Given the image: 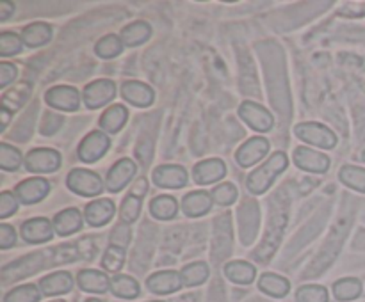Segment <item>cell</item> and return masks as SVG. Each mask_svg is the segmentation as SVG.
<instances>
[{
	"instance_id": "obj_14",
	"label": "cell",
	"mask_w": 365,
	"mask_h": 302,
	"mask_svg": "<svg viewBox=\"0 0 365 302\" xmlns=\"http://www.w3.org/2000/svg\"><path fill=\"white\" fill-rule=\"evenodd\" d=\"M152 178L160 188H182L187 185V171L182 166H159Z\"/></svg>"
},
{
	"instance_id": "obj_48",
	"label": "cell",
	"mask_w": 365,
	"mask_h": 302,
	"mask_svg": "<svg viewBox=\"0 0 365 302\" xmlns=\"http://www.w3.org/2000/svg\"><path fill=\"white\" fill-rule=\"evenodd\" d=\"M0 116H2V126H0V130L4 131L7 128V124H9L11 114H9V110L6 109V107H2V109H0Z\"/></svg>"
},
{
	"instance_id": "obj_42",
	"label": "cell",
	"mask_w": 365,
	"mask_h": 302,
	"mask_svg": "<svg viewBox=\"0 0 365 302\" xmlns=\"http://www.w3.org/2000/svg\"><path fill=\"white\" fill-rule=\"evenodd\" d=\"M18 210V198L11 192H2L0 194V219H7Z\"/></svg>"
},
{
	"instance_id": "obj_41",
	"label": "cell",
	"mask_w": 365,
	"mask_h": 302,
	"mask_svg": "<svg viewBox=\"0 0 365 302\" xmlns=\"http://www.w3.org/2000/svg\"><path fill=\"white\" fill-rule=\"evenodd\" d=\"M132 240V230L130 224L127 222H120L114 226L113 233H110V245L120 249H127L128 244Z\"/></svg>"
},
{
	"instance_id": "obj_44",
	"label": "cell",
	"mask_w": 365,
	"mask_h": 302,
	"mask_svg": "<svg viewBox=\"0 0 365 302\" xmlns=\"http://www.w3.org/2000/svg\"><path fill=\"white\" fill-rule=\"evenodd\" d=\"M16 244V231L9 224H2L0 226V247L9 249Z\"/></svg>"
},
{
	"instance_id": "obj_51",
	"label": "cell",
	"mask_w": 365,
	"mask_h": 302,
	"mask_svg": "<svg viewBox=\"0 0 365 302\" xmlns=\"http://www.w3.org/2000/svg\"><path fill=\"white\" fill-rule=\"evenodd\" d=\"M53 302H64V301H53Z\"/></svg>"
},
{
	"instance_id": "obj_23",
	"label": "cell",
	"mask_w": 365,
	"mask_h": 302,
	"mask_svg": "<svg viewBox=\"0 0 365 302\" xmlns=\"http://www.w3.org/2000/svg\"><path fill=\"white\" fill-rule=\"evenodd\" d=\"M52 39V27L43 21H36V23L27 25L21 31V41L27 45L29 48H38V46L46 45Z\"/></svg>"
},
{
	"instance_id": "obj_2",
	"label": "cell",
	"mask_w": 365,
	"mask_h": 302,
	"mask_svg": "<svg viewBox=\"0 0 365 302\" xmlns=\"http://www.w3.org/2000/svg\"><path fill=\"white\" fill-rule=\"evenodd\" d=\"M66 185L71 192L82 198H95L103 192V181L96 173L88 169H73L66 178Z\"/></svg>"
},
{
	"instance_id": "obj_20",
	"label": "cell",
	"mask_w": 365,
	"mask_h": 302,
	"mask_svg": "<svg viewBox=\"0 0 365 302\" xmlns=\"http://www.w3.org/2000/svg\"><path fill=\"white\" fill-rule=\"evenodd\" d=\"M73 288V277L66 270H59V272H53L50 276L43 277L39 281V290L46 297H53V295H63L71 291Z\"/></svg>"
},
{
	"instance_id": "obj_26",
	"label": "cell",
	"mask_w": 365,
	"mask_h": 302,
	"mask_svg": "<svg viewBox=\"0 0 365 302\" xmlns=\"http://www.w3.org/2000/svg\"><path fill=\"white\" fill-rule=\"evenodd\" d=\"M150 36H152V27L146 21H134V23H128L127 27H123L120 38L125 46L132 48V46H139L148 41Z\"/></svg>"
},
{
	"instance_id": "obj_3",
	"label": "cell",
	"mask_w": 365,
	"mask_h": 302,
	"mask_svg": "<svg viewBox=\"0 0 365 302\" xmlns=\"http://www.w3.org/2000/svg\"><path fill=\"white\" fill-rule=\"evenodd\" d=\"M294 134L302 141L323 149H331L337 146V135L321 123H299L294 126Z\"/></svg>"
},
{
	"instance_id": "obj_30",
	"label": "cell",
	"mask_w": 365,
	"mask_h": 302,
	"mask_svg": "<svg viewBox=\"0 0 365 302\" xmlns=\"http://www.w3.org/2000/svg\"><path fill=\"white\" fill-rule=\"evenodd\" d=\"M339 178L344 185H348L353 190L364 192L365 194V169L359 166H342V169L339 171Z\"/></svg>"
},
{
	"instance_id": "obj_27",
	"label": "cell",
	"mask_w": 365,
	"mask_h": 302,
	"mask_svg": "<svg viewBox=\"0 0 365 302\" xmlns=\"http://www.w3.org/2000/svg\"><path fill=\"white\" fill-rule=\"evenodd\" d=\"M127 117L128 110L123 105H113L102 114V117H100V126L106 131H109V134H116L127 123Z\"/></svg>"
},
{
	"instance_id": "obj_36",
	"label": "cell",
	"mask_w": 365,
	"mask_h": 302,
	"mask_svg": "<svg viewBox=\"0 0 365 302\" xmlns=\"http://www.w3.org/2000/svg\"><path fill=\"white\" fill-rule=\"evenodd\" d=\"M141 205H143V198H138V195L134 194H128L127 198L123 199V203H121V208H120L121 220L127 224L135 222L139 213H141Z\"/></svg>"
},
{
	"instance_id": "obj_37",
	"label": "cell",
	"mask_w": 365,
	"mask_h": 302,
	"mask_svg": "<svg viewBox=\"0 0 365 302\" xmlns=\"http://www.w3.org/2000/svg\"><path fill=\"white\" fill-rule=\"evenodd\" d=\"M21 163V153L14 146L2 142L0 144V167L4 171H16Z\"/></svg>"
},
{
	"instance_id": "obj_21",
	"label": "cell",
	"mask_w": 365,
	"mask_h": 302,
	"mask_svg": "<svg viewBox=\"0 0 365 302\" xmlns=\"http://www.w3.org/2000/svg\"><path fill=\"white\" fill-rule=\"evenodd\" d=\"M77 283L82 290L89 291V293H106L107 290H110V279L100 270H81L77 276Z\"/></svg>"
},
{
	"instance_id": "obj_40",
	"label": "cell",
	"mask_w": 365,
	"mask_h": 302,
	"mask_svg": "<svg viewBox=\"0 0 365 302\" xmlns=\"http://www.w3.org/2000/svg\"><path fill=\"white\" fill-rule=\"evenodd\" d=\"M212 199L214 203L221 206H228V205H234L235 199H237V188H235L234 183H221L214 188L212 192Z\"/></svg>"
},
{
	"instance_id": "obj_32",
	"label": "cell",
	"mask_w": 365,
	"mask_h": 302,
	"mask_svg": "<svg viewBox=\"0 0 365 302\" xmlns=\"http://www.w3.org/2000/svg\"><path fill=\"white\" fill-rule=\"evenodd\" d=\"M334 293L339 301H355L362 293V283L355 277H346L334 284Z\"/></svg>"
},
{
	"instance_id": "obj_17",
	"label": "cell",
	"mask_w": 365,
	"mask_h": 302,
	"mask_svg": "<svg viewBox=\"0 0 365 302\" xmlns=\"http://www.w3.org/2000/svg\"><path fill=\"white\" fill-rule=\"evenodd\" d=\"M114 213H116V206H114V203L107 198H100L96 199V201L89 203L84 210L86 222L91 224V226L95 227L106 226L107 222H110Z\"/></svg>"
},
{
	"instance_id": "obj_49",
	"label": "cell",
	"mask_w": 365,
	"mask_h": 302,
	"mask_svg": "<svg viewBox=\"0 0 365 302\" xmlns=\"http://www.w3.org/2000/svg\"><path fill=\"white\" fill-rule=\"evenodd\" d=\"M86 302H100V301H98V298H88Z\"/></svg>"
},
{
	"instance_id": "obj_12",
	"label": "cell",
	"mask_w": 365,
	"mask_h": 302,
	"mask_svg": "<svg viewBox=\"0 0 365 302\" xmlns=\"http://www.w3.org/2000/svg\"><path fill=\"white\" fill-rule=\"evenodd\" d=\"M135 174V163L132 162L130 158H121L114 163L113 167L109 169L106 178V188L109 192H120L123 190L125 187L128 185V181L134 178Z\"/></svg>"
},
{
	"instance_id": "obj_11",
	"label": "cell",
	"mask_w": 365,
	"mask_h": 302,
	"mask_svg": "<svg viewBox=\"0 0 365 302\" xmlns=\"http://www.w3.org/2000/svg\"><path fill=\"white\" fill-rule=\"evenodd\" d=\"M50 190V183L45 178H29L24 180L21 183H18V187L14 188V195L18 198V201H21L24 205H34L39 203L41 199L46 198Z\"/></svg>"
},
{
	"instance_id": "obj_4",
	"label": "cell",
	"mask_w": 365,
	"mask_h": 302,
	"mask_svg": "<svg viewBox=\"0 0 365 302\" xmlns=\"http://www.w3.org/2000/svg\"><path fill=\"white\" fill-rule=\"evenodd\" d=\"M239 116L250 128L260 131V134L269 131L274 126L273 114L266 107L259 105L255 102H242L241 107H239Z\"/></svg>"
},
{
	"instance_id": "obj_7",
	"label": "cell",
	"mask_w": 365,
	"mask_h": 302,
	"mask_svg": "<svg viewBox=\"0 0 365 302\" xmlns=\"http://www.w3.org/2000/svg\"><path fill=\"white\" fill-rule=\"evenodd\" d=\"M110 146V139L103 131H91L78 144V158L86 163H93L102 158Z\"/></svg>"
},
{
	"instance_id": "obj_29",
	"label": "cell",
	"mask_w": 365,
	"mask_h": 302,
	"mask_svg": "<svg viewBox=\"0 0 365 302\" xmlns=\"http://www.w3.org/2000/svg\"><path fill=\"white\" fill-rule=\"evenodd\" d=\"M110 291H113L116 297L120 298H135L139 297L141 290H139V283L130 276H123V274H118L110 279Z\"/></svg>"
},
{
	"instance_id": "obj_18",
	"label": "cell",
	"mask_w": 365,
	"mask_h": 302,
	"mask_svg": "<svg viewBox=\"0 0 365 302\" xmlns=\"http://www.w3.org/2000/svg\"><path fill=\"white\" fill-rule=\"evenodd\" d=\"M121 96L128 103L135 107H150L155 99V92L148 84H143L139 80H128L121 85Z\"/></svg>"
},
{
	"instance_id": "obj_13",
	"label": "cell",
	"mask_w": 365,
	"mask_h": 302,
	"mask_svg": "<svg viewBox=\"0 0 365 302\" xmlns=\"http://www.w3.org/2000/svg\"><path fill=\"white\" fill-rule=\"evenodd\" d=\"M146 286L153 293L168 295L180 290L184 286V279H182V274L177 272V270H160V272L152 274L148 277Z\"/></svg>"
},
{
	"instance_id": "obj_24",
	"label": "cell",
	"mask_w": 365,
	"mask_h": 302,
	"mask_svg": "<svg viewBox=\"0 0 365 302\" xmlns=\"http://www.w3.org/2000/svg\"><path fill=\"white\" fill-rule=\"evenodd\" d=\"M225 276L237 284H250L255 281L257 269L252 263L235 259V261H230L225 265Z\"/></svg>"
},
{
	"instance_id": "obj_33",
	"label": "cell",
	"mask_w": 365,
	"mask_h": 302,
	"mask_svg": "<svg viewBox=\"0 0 365 302\" xmlns=\"http://www.w3.org/2000/svg\"><path fill=\"white\" fill-rule=\"evenodd\" d=\"M123 41H121L120 36H114L109 34L106 38L100 39L95 46V52L96 55L102 57V59H113V57L120 55L123 52Z\"/></svg>"
},
{
	"instance_id": "obj_50",
	"label": "cell",
	"mask_w": 365,
	"mask_h": 302,
	"mask_svg": "<svg viewBox=\"0 0 365 302\" xmlns=\"http://www.w3.org/2000/svg\"><path fill=\"white\" fill-rule=\"evenodd\" d=\"M362 160H364V162H365V151L362 153Z\"/></svg>"
},
{
	"instance_id": "obj_38",
	"label": "cell",
	"mask_w": 365,
	"mask_h": 302,
	"mask_svg": "<svg viewBox=\"0 0 365 302\" xmlns=\"http://www.w3.org/2000/svg\"><path fill=\"white\" fill-rule=\"evenodd\" d=\"M123 263H125V249L110 245V247L106 251V254H103V259H102L103 269H106L107 272H120Z\"/></svg>"
},
{
	"instance_id": "obj_6",
	"label": "cell",
	"mask_w": 365,
	"mask_h": 302,
	"mask_svg": "<svg viewBox=\"0 0 365 302\" xmlns=\"http://www.w3.org/2000/svg\"><path fill=\"white\" fill-rule=\"evenodd\" d=\"M114 96H116V84L107 78L91 82L89 85H86L84 92H82V99L88 109H100V107L107 105Z\"/></svg>"
},
{
	"instance_id": "obj_16",
	"label": "cell",
	"mask_w": 365,
	"mask_h": 302,
	"mask_svg": "<svg viewBox=\"0 0 365 302\" xmlns=\"http://www.w3.org/2000/svg\"><path fill=\"white\" fill-rule=\"evenodd\" d=\"M192 174H195V181L198 185H210L223 180L227 174V166L221 158H209L196 163Z\"/></svg>"
},
{
	"instance_id": "obj_1",
	"label": "cell",
	"mask_w": 365,
	"mask_h": 302,
	"mask_svg": "<svg viewBox=\"0 0 365 302\" xmlns=\"http://www.w3.org/2000/svg\"><path fill=\"white\" fill-rule=\"evenodd\" d=\"M287 155L284 151L273 153L269 160H266L262 166L257 167L248 176V180H246L248 190L253 194H264L273 185L274 178L287 169Z\"/></svg>"
},
{
	"instance_id": "obj_25",
	"label": "cell",
	"mask_w": 365,
	"mask_h": 302,
	"mask_svg": "<svg viewBox=\"0 0 365 302\" xmlns=\"http://www.w3.org/2000/svg\"><path fill=\"white\" fill-rule=\"evenodd\" d=\"M259 288L260 291L271 295V297L282 298L289 293V290H291V283H289V279H285V277L278 276V274L266 272L260 276Z\"/></svg>"
},
{
	"instance_id": "obj_9",
	"label": "cell",
	"mask_w": 365,
	"mask_h": 302,
	"mask_svg": "<svg viewBox=\"0 0 365 302\" xmlns=\"http://www.w3.org/2000/svg\"><path fill=\"white\" fill-rule=\"evenodd\" d=\"M294 162L299 169L309 171V173H327L330 169V156L324 155L321 151H314L312 148H305V146H299L294 149Z\"/></svg>"
},
{
	"instance_id": "obj_19",
	"label": "cell",
	"mask_w": 365,
	"mask_h": 302,
	"mask_svg": "<svg viewBox=\"0 0 365 302\" xmlns=\"http://www.w3.org/2000/svg\"><path fill=\"white\" fill-rule=\"evenodd\" d=\"M212 194L205 190H195L189 192L184 199H182V210L187 217H202L207 215L212 208Z\"/></svg>"
},
{
	"instance_id": "obj_35",
	"label": "cell",
	"mask_w": 365,
	"mask_h": 302,
	"mask_svg": "<svg viewBox=\"0 0 365 302\" xmlns=\"http://www.w3.org/2000/svg\"><path fill=\"white\" fill-rule=\"evenodd\" d=\"M296 301L298 302H328L330 295L328 290L321 284H305V286L298 288L296 291Z\"/></svg>"
},
{
	"instance_id": "obj_34",
	"label": "cell",
	"mask_w": 365,
	"mask_h": 302,
	"mask_svg": "<svg viewBox=\"0 0 365 302\" xmlns=\"http://www.w3.org/2000/svg\"><path fill=\"white\" fill-rule=\"evenodd\" d=\"M41 295V290L34 284H21V286L11 290L4 297V302H39Z\"/></svg>"
},
{
	"instance_id": "obj_8",
	"label": "cell",
	"mask_w": 365,
	"mask_h": 302,
	"mask_svg": "<svg viewBox=\"0 0 365 302\" xmlns=\"http://www.w3.org/2000/svg\"><path fill=\"white\" fill-rule=\"evenodd\" d=\"M45 102L52 109L73 112L81 105V95H78L77 89L70 87V85H56V87L46 91Z\"/></svg>"
},
{
	"instance_id": "obj_45",
	"label": "cell",
	"mask_w": 365,
	"mask_h": 302,
	"mask_svg": "<svg viewBox=\"0 0 365 302\" xmlns=\"http://www.w3.org/2000/svg\"><path fill=\"white\" fill-rule=\"evenodd\" d=\"M16 75H18L16 66H13V64L9 63L0 64V87H7L11 82H14Z\"/></svg>"
},
{
	"instance_id": "obj_22",
	"label": "cell",
	"mask_w": 365,
	"mask_h": 302,
	"mask_svg": "<svg viewBox=\"0 0 365 302\" xmlns=\"http://www.w3.org/2000/svg\"><path fill=\"white\" fill-rule=\"evenodd\" d=\"M82 215L77 208H66L53 219V230L59 237H68L82 230Z\"/></svg>"
},
{
	"instance_id": "obj_28",
	"label": "cell",
	"mask_w": 365,
	"mask_h": 302,
	"mask_svg": "<svg viewBox=\"0 0 365 302\" xmlns=\"http://www.w3.org/2000/svg\"><path fill=\"white\" fill-rule=\"evenodd\" d=\"M178 205L173 195H157L150 201V213L159 220H170L177 215Z\"/></svg>"
},
{
	"instance_id": "obj_46",
	"label": "cell",
	"mask_w": 365,
	"mask_h": 302,
	"mask_svg": "<svg viewBox=\"0 0 365 302\" xmlns=\"http://www.w3.org/2000/svg\"><path fill=\"white\" fill-rule=\"evenodd\" d=\"M146 190H148V183H146L145 178H139V180L135 181V185H134V188H132L130 194L138 195V198H143Z\"/></svg>"
},
{
	"instance_id": "obj_47",
	"label": "cell",
	"mask_w": 365,
	"mask_h": 302,
	"mask_svg": "<svg viewBox=\"0 0 365 302\" xmlns=\"http://www.w3.org/2000/svg\"><path fill=\"white\" fill-rule=\"evenodd\" d=\"M14 13V4L0 2V21H6Z\"/></svg>"
},
{
	"instance_id": "obj_5",
	"label": "cell",
	"mask_w": 365,
	"mask_h": 302,
	"mask_svg": "<svg viewBox=\"0 0 365 302\" xmlns=\"http://www.w3.org/2000/svg\"><path fill=\"white\" fill-rule=\"evenodd\" d=\"M25 167L31 173H53L61 167V153L50 148H36L25 156Z\"/></svg>"
},
{
	"instance_id": "obj_39",
	"label": "cell",
	"mask_w": 365,
	"mask_h": 302,
	"mask_svg": "<svg viewBox=\"0 0 365 302\" xmlns=\"http://www.w3.org/2000/svg\"><path fill=\"white\" fill-rule=\"evenodd\" d=\"M21 45H24V41L14 32H2L0 34V55H16L21 52Z\"/></svg>"
},
{
	"instance_id": "obj_31",
	"label": "cell",
	"mask_w": 365,
	"mask_h": 302,
	"mask_svg": "<svg viewBox=\"0 0 365 302\" xmlns=\"http://www.w3.org/2000/svg\"><path fill=\"white\" fill-rule=\"evenodd\" d=\"M182 279H184V286H198V284L205 283L209 277V266L203 261L189 263L180 270Z\"/></svg>"
},
{
	"instance_id": "obj_15",
	"label": "cell",
	"mask_w": 365,
	"mask_h": 302,
	"mask_svg": "<svg viewBox=\"0 0 365 302\" xmlns=\"http://www.w3.org/2000/svg\"><path fill=\"white\" fill-rule=\"evenodd\" d=\"M53 224L45 217H36V219L25 220L21 224V237L29 244H43L48 242L53 234Z\"/></svg>"
},
{
	"instance_id": "obj_43",
	"label": "cell",
	"mask_w": 365,
	"mask_h": 302,
	"mask_svg": "<svg viewBox=\"0 0 365 302\" xmlns=\"http://www.w3.org/2000/svg\"><path fill=\"white\" fill-rule=\"evenodd\" d=\"M29 91H31V85L20 84L16 89L9 91L7 95H4V98H2L4 107H6V109H9V107L14 103V98H18V103H20V105H24V102L27 99V96H29Z\"/></svg>"
},
{
	"instance_id": "obj_10",
	"label": "cell",
	"mask_w": 365,
	"mask_h": 302,
	"mask_svg": "<svg viewBox=\"0 0 365 302\" xmlns=\"http://www.w3.org/2000/svg\"><path fill=\"white\" fill-rule=\"evenodd\" d=\"M269 151V141L266 137H252L235 153V160L241 167H252Z\"/></svg>"
},
{
	"instance_id": "obj_52",
	"label": "cell",
	"mask_w": 365,
	"mask_h": 302,
	"mask_svg": "<svg viewBox=\"0 0 365 302\" xmlns=\"http://www.w3.org/2000/svg\"><path fill=\"white\" fill-rule=\"evenodd\" d=\"M155 302H164V301H155Z\"/></svg>"
}]
</instances>
